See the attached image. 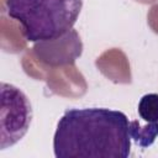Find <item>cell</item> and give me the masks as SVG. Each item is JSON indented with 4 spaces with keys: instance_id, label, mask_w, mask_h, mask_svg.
<instances>
[{
    "instance_id": "obj_1",
    "label": "cell",
    "mask_w": 158,
    "mask_h": 158,
    "mask_svg": "<svg viewBox=\"0 0 158 158\" xmlns=\"http://www.w3.org/2000/svg\"><path fill=\"white\" fill-rule=\"evenodd\" d=\"M127 116L110 109H72L59 118L53 138L58 158L130 156L131 136Z\"/></svg>"
},
{
    "instance_id": "obj_2",
    "label": "cell",
    "mask_w": 158,
    "mask_h": 158,
    "mask_svg": "<svg viewBox=\"0 0 158 158\" xmlns=\"http://www.w3.org/2000/svg\"><path fill=\"white\" fill-rule=\"evenodd\" d=\"M7 15L16 20L27 41L56 38L78 20L83 0H5Z\"/></svg>"
},
{
    "instance_id": "obj_3",
    "label": "cell",
    "mask_w": 158,
    "mask_h": 158,
    "mask_svg": "<svg viewBox=\"0 0 158 158\" xmlns=\"http://www.w3.org/2000/svg\"><path fill=\"white\" fill-rule=\"evenodd\" d=\"M32 107L28 98L16 86L1 84V149L17 143L28 131Z\"/></svg>"
},
{
    "instance_id": "obj_4",
    "label": "cell",
    "mask_w": 158,
    "mask_h": 158,
    "mask_svg": "<svg viewBox=\"0 0 158 158\" xmlns=\"http://www.w3.org/2000/svg\"><path fill=\"white\" fill-rule=\"evenodd\" d=\"M31 49L46 67H62L75 63L83 53V42L78 31L70 28L56 38L35 42Z\"/></svg>"
},
{
    "instance_id": "obj_5",
    "label": "cell",
    "mask_w": 158,
    "mask_h": 158,
    "mask_svg": "<svg viewBox=\"0 0 158 158\" xmlns=\"http://www.w3.org/2000/svg\"><path fill=\"white\" fill-rule=\"evenodd\" d=\"M44 81L53 94L63 98L78 99L88 90L86 80L75 63L62 67H49Z\"/></svg>"
},
{
    "instance_id": "obj_6",
    "label": "cell",
    "mask_w": 158,
    "mask_h": 158,
    "mask_svg": "<svg viewBox=\"0 0 158 158\" xmlns=\"http://www.w3.org/2000/svg\"><path fill=\"white\" fill-rule=\"evenodd\" d=\"M95 65L104 77L116 84H130L132 80L128 58L120 48H110L102 52L96 58Z\"/></svg>"
},
{
    "instance_id": "obj_7",
    "label": "cell",
    "mask_w": 158,
    "mask_h": 158,
    "mask_svg": "<svg viewBox=\"0 0 158 158\" xmlns=\"http://www.w3.org/2000/svg\"><path fill=\"white\" fill-rule=\"evenodd\" d=\"M147 126H141L138 121L130 122V136L142 148L151 146L158 137V122H147Z\"/></svg>"
},
{
    "instance_id": "obj_8",
    "label": "cell",
    "mask_w": 158,
    "mask_h": 158,
    "mask_svg": "<svg viewBox=\"0 0 158 158\" xmlns=\"http://www.w3.org/2000/svg\"><path fill=\"white\" fill-rule=\"evenodd\" d=\"M138 115L146 122H158V94H146L141 98Z\"/></svg>"
},
{
    "instance_id": "obj_9",
    "label": "cell",
    "mask_w": 158,
    "mask_h": 158,
    "mask_svg": "<svg viewBox=\"0 0 158 158\" xmlns=\"http://www.w3.org/2000/svg\"><path fill=\"white\" fill-rule=\"evenodd\" d=\"M147 23L149 28L158 35V4L153 5L147 12Z\"/></svg>"
},
{
    "instance_id": "obj_10",
    "label": "cell",
    "mask_w": 158,
    "mask_h": 158,
    "mask_svg": "<svg viewBox=\"0 0 158 158\" xmlns=\"http://www.w3.org/2000/svg\"><path fill=\"white\" fill-rule=\"evenodd\" d=\"M135 1L141 2V4H153V2H156L157 0H135Z\"/></svg>"
}]
</instances>
